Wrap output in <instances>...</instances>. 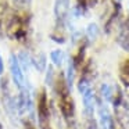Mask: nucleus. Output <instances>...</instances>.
I'll use <instances>...</instances> for the list:
<instances>
[{
  "label": "nucleus",
  "mask_w": 129,
  "mask_h": 129,
  "mask_svg": "<svg viewBox=\"0 0 129 129\" xmlns=\"http://www.w3.org/2000/svg\"><path fill=\"white\" fill-rule=\"evenodd\" d=\"M75 74H76V68H75V64H74V60L70 58L68 60V64H67V71H65V82H67L68 86H72L74 85V81H75Z\"/></svg>",
  "instance_id": "nucleus-7"
},
{
  "label": "nucleus",
  "mask_w": 129,
  "mask_h": 129,
  "mask_svg": "<svg viewBox=\"0 0 129 129\" xmlns=\"http://www.w3.org/2000/svg\"><path fill=\"white\" fill-rule=\"evenodd\" d=\"M3 72H4V62H3V57H2V54H0V78H2Z\"/></svg>",
  "instance_id": "nucleus-13"
},
{
  "label": "nucleus",
  "mask_w": 129,
  "mask_h": 129,
  "mask_svg": "<svg viewBox=\"0 0 129 129\" xmlns=\"http://www.w3.org/2000/svg\"><path fill=\"white\" fill-rule=\"evenodd\" d=\"M10 72H11V79L14 85L17 86L18 90H22L28 87V82L25 78V72H24L22 67H21L20 61L17 58V54H10Z\"/></svg>",
  "instance_id": "nucleus-4"
},
{
  "label": "nucleus",
  "mask_w": 129,
  "mask_h": 129,
  "mask_svg": "<svg viewBox=\"0 0 129 129\" xmlns=\"http://www.w3.org/2000/svg\"><path fill=\"white\" fill-rule=\"evenodd\" d=\"M70 0H54L53 14L56 18V28L64 29L67 25L68 17H70Z\"/></svg>",
  "instance_id": "nucleus-5"
},
{
  "label": "nucleus",
  "mask_w": 129,
  "mask_h": 129,
  "mask_svg": "<svg viewBox=\"0 0 129 129\" xmlns=\"http://www.w3.org/2000/svg\"><path fill=\"white\" fill-rule=\"evenodd\" d=\"M0 28L13 40L25 42L29 35V18L22 13L11 11L0 17Z\"/></svg>",
  "instance_id": "nucleus-1"
},
{
  "label": "nucleus",
  "mask_w": 129,
  "mask_h": 129,
  "mask_svg": "<svg viewBox=\"0 0 129 129\" xmlns=\"http://www.w3.org/2000/svg\"><path fill=\"white\" fill-rule=\"evenodd\" d=\"M36 117L40 129H51L50 128V107H49L47 92L45 89L39 90L36 99Z\"/></svg>",
  "instance_id": "nucleus-3"
},
{
  "label": "nucleus",
  "mask_w": 129,
  "mask_h": 129,
  "mask_svg": "<svg viewBox=\"0 0 129 129\" xmlns=\"http://www.w3.org/2000/svg\"><path fill=\"white\" fill-rule=\"evenodd\" d=\"M22 126L24 129H36V126L34 125L31 119H22Z\"/></svg>",
  "instance_id": "nucleus-12"
},
{
  "label": "nucleus",
  "mask_w": 129,
  "mask_h": 129,
  "mask_svg": "<svg viewBox=\"0 0 129 129\" xmlns=\"http://www.w3.org/2000/svg\"><path fill=\"white\" fill-rule=\"evenodd\" d=\"M50 60H51V64L56 65V67L61 65L62 61H64V51L60 50V49L53 50V51L50 53Z\"/></svg>",
  "instance_id": "nucleus-8"
},
{
  "label": "nucleus",
  "mask_w": 129,
  "mask_h": 129,
  "mask_svg": "<svg viewBox=\"0 0 129 129\" xmlns=\"http://www.w3.org/2000/svg\"><path fill=\"white\" fill-rule=\"evenodd\" d=\"M17 58H18V61H20L21 67H22L24 72L28 71L29 67H31V56H29L26 51H21V53L17 56Z\"/></svg>",
  "instance_id": "nucleus-9"
},
{
  "label": "nucleus",
  "mask_w": 129,
  "mask_h": 129,
  "mask_svg": "<svg viewBox=\"0 0 129 129\" xmlns=\"http://www.w3.org/2000/svg\"><path fill=\"white\" fill-rule=\"evenodd\" d=\"M13 3L15 4V7H17L18 10H26L29 6H31L32 0H13Z\"/></svg>",
  "instance_id": "nucleus-11"
},
{
  "label": "nucleus",
  "mask_w": 129,
  "mask_h": 129,
  "mask_svg": "<svg viewBox=\"0 0 129 129\" xmlns=\"http://www.w3.org/2000/svg\"><path fill=\"white\" fill-rule=\"evenodd\" d=\"M0 129H3V125H2V122H0Z\"/></svg>",
  "instance_id": "nucleus-14"
},
{
  "label": "nucleus",
  "mask_w": 129,
  "mask_h": 129,
  "mask_svg": "<svg viewBox=\"0 0 129 129\" xmlns=\"http://www.w3.org/2000/svg\"><path fill=\"white\" fill-rule=\"evenodd\" d=\"M54 92L57 96V106L64 117V119L68 123H74V117H75V104H74V99L71 96L70 89L71 87L67 85L64 75L57 76L54 81Z\"/></svg>",
  "instance_id": "nucleus-2"
},
{
  "label": "nucleus",
  "mask_w": 129,
  "mask_h": 129,
  "mask_svg": "<svg viewBox=\"0 0 129 129\" xmlns=\"http://www.w3.org/2000/svg\"><path fill=\"white\" fill-rule=\"evenodd\" d=\"M99 35V26L96 24H90L86 28V38L89 40H94Z\"/></svg>",
  "instance_id": "nucleus-10"
},
{
  "label": "nucleus",
  "mask_w": 129,
  "mask_h": 129,
  "mask_svg": "<svg viewBox=\"0 0 129 129\" xmlns=\"http://www.w3.org/2000/svg\"><path fill=\"white\" fill-rule=\"evenodd\" d=\"M31 65H34L39 72H45L47 70V65H46V56L43 53H38L31 56Z\"/></svg>",
  "instance_id": "nucleus-6"
}]
</instances>
